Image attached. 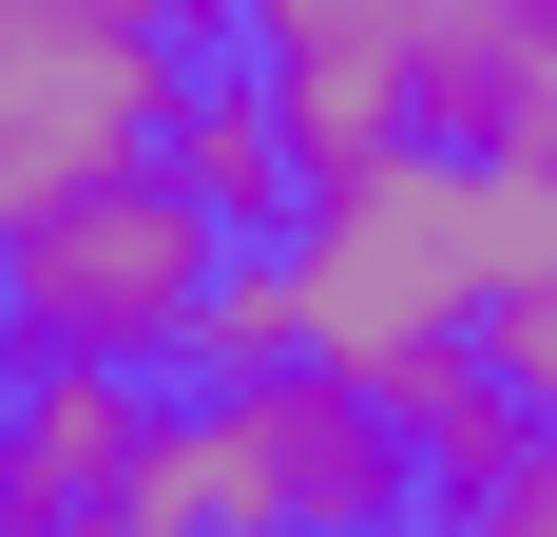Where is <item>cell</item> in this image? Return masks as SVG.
Instances as JSON below:
<instances>
[{
    "label": "cell",
    "instance_id": "3",
    "mask_svg": "<svg viewBox=\"0 0 557 537\" xmlns=\"http://www.w3.org/2000/svg\"><path fill=\"white\" fill-rule=\"evenodd\" d=\"M212 268H231V230L154 154H115L58 212H20V250H0V365H135L154 384L193 346V308H212Z\"/></svg>",
    "mask_w": 557,
    "mask_h": 537
},
{
    "label": "cell",
    "instance_id": "2",
    "mask_svg": "<svg viewBox=\"0 0 557 537\" xmlns=\"http://www.w3.org/2000/svg\"><path fill=\"white\" fill-rule=\"evenodd\" d=\"M404 499H423V480H404V423H385V403L327 384V365H270V384L154 403L115 519H135V537H404Z\"/></svg>",
    "mask_w": 557,
    "mask_h": 537
},
{
    "label": "cell",
    "instance_id": "6",
    "mask_svg": "<svg viewBox=\"0 0 557 537\" xmlns=\"http://www.w3.org/2000/svg\"><path fill=\"white\" fill-rule=\"evenodd\" d=\"M385 423H404V480H423V519H443V499H519V461H539V423L500 403V365H481V346H461V365H423Z\"/></svg>",
    "mask_w": 557,
    "mask_h": 537
},
{
    "label": "cell",
    "instance_id": "10",
    "mask_svg": "<svg viewBox=\"0 0 557 537\" xmlns=\"http://www.w3.org/2000/svg\"><path fill=\"white\" fill-rule=\"evenodd\" d=\"M39 537H135V519H39Z\"/></svg>",
    "mask_w": 557,
    "mask_h": 537
},
{
    "label": "cell",
    "instance_id": "9",
    "mask_svg": "<svg viewBox=\"0 0 557 537\" xmlns=\"http://www.w3.org/2000/svg\"><path fill=\"white\" fill-rule=\"evenodd\" d=\"M404 537H557V519H539V480H519V499H443V519H404Z\"/></svg>",
    "mask_w": 557,
    "mask_h": 537
},
{
    "label": "cell",
    "instance_id": "1",
    "mask_svg": "<svg viewBox=\"0 0 557 537\" xmlns=\"http://www.w3.org/2000/svg\"><path fill=\"white\" fill-rule=\"evenodd\" d=\"M270 250H288V308H308V365L366 384V403H404L423 365H461L481 308H500L481 154H443V135H404V154H366V173H308Z\"/></svg>",
    "mask_w": 557,
    "mask_h": 537
},
{
    "label": "cell",
    "instance_id": "5",
    "mask_svg": "<svg viewBox=\"0 0 557 537\" xmlns=\"http://www.w3.org/2000/svg\"><path fill=\"white\" fill-rule=\"evenodd\" d=\"M154 173H173V192L231 230V250H270V230H288V192H308V173H288V115H270V77H212V58H193V97H173Z\"/></svg>",
    "mask_w": 557,
    "mask_h": 537
},
{
    "label": "cell",
    "instance_id": "4",
    "mask_svg": "<svg viewBox=\"0 0 557 537\" xmlns=\"http://www.w3.org/2000/svg\"><path fill=\"white\" fill-rule=\"evenodd\" d=\"M135 441H154V384L135 365H0V537L115 519L135 499Z\"/></svg>",
    "mask_w": 557,
    "mask_h": 537
},
{
    "label": "cell",
    "instance_id": "7",
    "mask_svg": "<svg viewBox=\"0 0 557 537\" xmlns=\"http://www.w3.org/2000/svg\"><path fill=\"white\" fill-rule=\"evenodd\" d=\"M173 365H193V384H270V365H308V308H288V250H231Z\"/></svg>",
    "mask_w": 557,
    "mask_h": 537
},
{
    "label": "cell",
    "instance_id": "8",
    "mask_svg": "<svg viewBox=\"0 0 557 537\" xmlns=\"http://www.w3.org/2000/svg\"><path fill=\"white\" fill-rule=\"evenodd\" d=\"M481 365H500V403L557 441V288H500V308H481Z\"/></svg>",
    "mask_w": 557,
    "mask_h": 537
}]
</instances>
